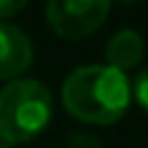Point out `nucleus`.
<instances>
[{
  "mask_svg": "<svg viewBox=\"0 0 148 148\" xmlns=\"http://www.w3.org/2000/svg\"><path fill=\"white\" fill-rule=\"evenodd\" d=\"M52 119L49 89L37 79H12L0 89V143H27Z\"/></svg>",
  "mask_w": 148,
  "mask_h": 148,
  "instance_id": "2",
  "label": "nucleus"
},
{
  "mask_svg": "<svg viewBox=\"0 0 148 148\" xmlns=\"http://www.w3.org/2000/svg\"><path fill=\"white\" fill-rule=\"evenodd\" d=\"M32 64L30 37L12 22H0V79H17Z\"/></svg>",
  "mask_w": 148,
  "mask_h": 148,
  "instance_id": "4",
  "label": "nucleus"
},
{
  "mask_svg": "<svg viewBox=\"0 0 148 148\" xmlns=\"http://www.w3.org/2000/svg\"><path fill=\"white\" fill-rule=\"evenodd\" d=\"M62 148H101V141L91 133H74L64 141Z\"/></svg>",
  "mask_w": 148,
  "mask_h": 148,
  "instance_id": "7",
  "label": "nucleus"
},
{
  "mask_svg": "<svg viewBox=\"0 0 148 148\" xmlns=\"http://www.w3.org/2000/svg\"><path fill=\"white\" fill-rule=\"evenodd\" d=\"M0 148H10V146H5V143H0Z\"/></svg>",
  "mask_w": 148,
  "mask_h": 148,
  "instance_id": "9",
  "label": "nucleus"
},
{
  "mask_svg": "<svg viewBox=\"0 0 148 148\" xmlns=\"http://www.w3.org/2000/svg\"><path fill=\"white\" fill-rule=\"evenodd\" d=\"M143 57V37L136 30H119L106 45V67L126 72Z\"/></svg>",
  "mask_w": 148,
  "mask_h": 148,
  "instance_id": "5",
  "label": "nucleus"
},
{
  "mask_svg": "<svg viewBox=\"0 0 148 148\" xmlns=\"http://www.w3.org/2000/svg\"><path fill=\"white\" fill-rule=\"evenodd\" d=\"M111 5L106 0H52L47 22L64 40H82L106 22Z\"/></svg>",
  "mask_w": 148,
  "mask_h": 148,
  "instance_id": "3",
  "label": "nucleus"
},
{
  "mask_svg": "<svg viewBox=\"0 0 148 148\" xmlns=\"http://www.w3.org/2000/svg\"><path fill=\"white\" fill-rule=\"evenodd\" d=\"M131 96L143 111H148V69H143L131 84Z\"/></svg>",
  "mask_w": 148,
  "mask_h": 148,
  "instance_id": "6",
  "label": "nucleus"
},
{
  "mask_svg": "<svg viewBox=\"0 0 148 148\" xmlns=\"http://www.w3.org/2000/svg\"><path fill=\"white\" fill-rule=\"evenodd\" d=\"M62 104L77 121L111 126L131 104V82L123 72L106 64L79 67L62 84Z\"/></svg>",
  "mask_w": 148,
  "mask_h": 148,
  "instance_id": "1",
  "label": "nucleus"
},
{
  "mask_svg": "<svg viewBox=\"0 0 148 148\" xmlns=\"http://www.w3.org/2000/svg\"><path fill=\"white\" fill-rule=\"evenodd\" d=\"M22 8H25V3H20V0H0V22H8L10 17H15Z\"/></svg>",
  "mask_w": 148,
  "mask_h": 148,
  "instance_id": "8",
  "label": "nucleus"
}]
</instances>
